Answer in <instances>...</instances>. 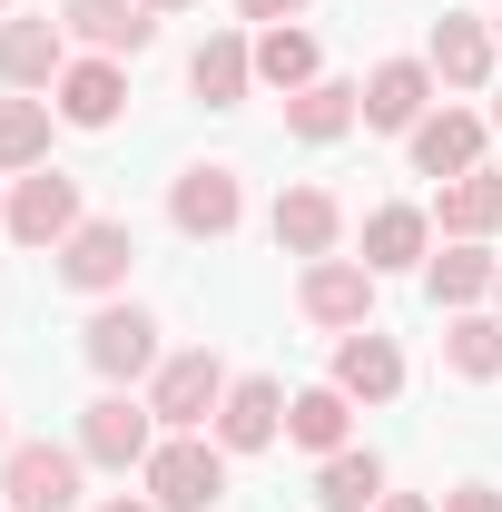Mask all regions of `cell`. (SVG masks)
<instances>
[{
  "instance_id": "1",
  "label": "cell",
  "mask_w": 502,
  "mask_h": 512,
  "mask_svg": "<svg viewBox=\"0 0 502 512\" xmlns=\"http://www.w3.org/2000/svg\"><path fill=\"white\" fill-rule=\"evenodd\" d=\"M138 473H148V503H158V512H207L217 493H227V444H207V434H168Z\"/></svg>"
},
{
  "instance_id": "6",
  "label": "cell",
  "mask_w": 502,
  "mask_h": 512,
  "mask_svg": "<svg viewBox=\"0 0 502 512\" xmlns=\"http://www.w3.org/2000/svg\"><path fill=\"white\" fill-rule=\"evenodd\" d=\"M128 266H138L128 217H79V237L60 247V276L79 286V296H109V286H128Z\"/></svg>"
},
{
  "instance_id": "16",
  "label": "cell",
  "mask_w": 502,
  "mask_h": 512,
  "mask_svg": "<svg viewBox=\"0 0 502 512\" xmlns=\"http://www.w3.org/2000/svg\"><path fill=\"white\" fill-rule=\"evenodd\" d=\"M119 109H128L119 60H69V69H60V119H69V128H109Z\"/></svg>"
},
{
  "instance_id": "4",
  "label": "cell",
  "mask_w": 502,
  "mask_h": 512,
  "mask_svg": "<svg viewBox=\"0 0 502 512\" xmlns=\"http://www.w3.org/2000/svg\"><path fill=\"white\" fill-rule=\"evenodd\" d=\"M217 404H227V365L188 345V355H168L158 365V394H148V414L168 424V434H197V424H217Z\"/></svg>"
},
{
  "instance_id": "2",
  "label": "cell",
  "mask_w": 502,
  "mask_h": 512,
  "mask_svg": "<svg viewBox=\"0 0 502 512\" xmlns=\"http://www.w3.org/2000/svg\"><path fill=\"white\" fill-rule=\"evenodd\" d=\"M79 463L89 453H69V444H10L0 453V503L10 512H69L79 503Z\"/></svg>"
},
{
  "instance_id": "20",
  "label": "cell",
  "mask_w": 502,
  "mask_h": 512,
  "mask_svg": "<svg viewBox=\"0 0 502 512\" xmlns=\"http://www.w3.org/2000/svg\"><path fill=\"white\" fill-rule=\"evenodd\" d=\"M434 79L483 89V79H493V30H483V20H463V10H443V20H434Z\"/></svg>"
},
{
  "instance_id": "22",
  "label": "cell",
  "mask_w": 502,
  "mask_h": 512,
  "mask_svg": "<svg viewBox=\"0 0 502 512\" xmlns=\"http://www.w3.org/2000/svg\"><path fill=\"white\" fill-rule=\"evenodd\" d=\"M315 503H325V512H375L384 503V463H375V453H355V444L325 453V463H315Z\"/></svg>"
},
{
  "instance_id": "30",
  "label": "cell",
  "mask_w": 502,
  "mask_h": 512,
  "mask_svg": "<svg viewBox=\"0 0 502 512\" xmlns=\"http://www.w3.org/2000/svg\"><path fill=\"white\" fill-rule=\"evenodd\" d=\"M237 10H247V20H266V30H276V20H296L306 0H237Z\"/></svg>"
},
{
  "instance_id": "18",
  "label": "cell",
  "mask_w": 502,
  "mask_h": 512,
  "mask_svg": "<svg viewBox=\"0 0 502 512\" xmlns=\"http://www.w3.org/2000/svg\"><path fill=\"white\" fill-rule=\"evenodd\" d=\"M335 227H345V217H335L325 188H286V197H276V247H286V256H306V266L335 256Z\"/></svg>"
},
{
  "instance_id": "25",
  "label": "cell",
  "mask_w": 502,
  "mask_h": 512,
  "mask_svg": "<svg viewBox=\"0 0 502 512\" xmlns=\"http://www.w3.org/2000/svg\"><path fill=\"white\" fill-rule=\"evenodd\" d=\"M502 266L483 256V237H453V247L434 256V306H473V296H493Z\"/></svg>"
},
{
  "instance_id": "24",
  "label": "cell",
  "mask_w": 502,
  "mask_h": 512,
  "mask_svg": "<svg viewBox=\"0 0 502 512\" xmlns=\"http://www.w3.org/2000/svg\"><path fill=\"white\" fill-rule=\"evenodd\" d=\"M443 237H493L502 227V178L493 168H473V178H443Z\"/></svg>"
},
{
  "instance_id": "21",
  "label": "cell",
  "mask_w": 502,
  "mask_h": 512,
  "mask_svg": "<svg viewBox=\"0 0 502 512\" xmlns=\"http://www.w3.org/2000/svg\"><path fill=\"white\" fill-rule=\"evenodd\" d=\"M424 247H434V217H424V207H375V217H365V266H375V276L424 266Z\"/></svg>"
},
{
  "instance_id": "12",
  "label": "cell",
  "mask_w": 502,
  "mask_h": 512,
  "mask_svg": "<svg viewBox=\"0 0 502 512\" xmlns=\"http://www.w3.org/2000/svg\"><path fill=\"white\" fill-rule=\"evenodd\" d=\"M69 40H89L99 60H119V50H148L158 40V20H148V0H69L60 10Z\"/></svg>"
},
{
  "instance_id": "11",
  "label": "cell",
  "mask_w": 502,
  "mask_h": 512,
  "mask_svg": "<svg viewBox=\"0 0 502 512\" xmlns=\"http://www.w3.org/2000/svg\"><path fill=\"white\" fill-rule=\"evenodd\" d=\"M168 217H178V237H237V217H247L237 168H188L178 197H168Z\"/></svg>"
},
{
  "instance_id": "35",
  "label": "cell",
  "mask_w": 502,
  "mask_h": 512,
  "mask_svg": "<svg viewBox=\"0 0 502 512\" xmlns=\"http://www.w3.org/2000/svg\"><path fill=\"white\" fill-rule=\"evenodd\" d=\"M0 10H10V0H0Z\"/></svg>"
},
{
  "instance_id": "3",
  "label": "cell",
  "mask_w": 502,
  "mask_h": 512,
  "mask_svg": "<svg viewBox=\"0 0 502 512\" xmlns=\"http://www.w3.org/2000/svg\"><path fill=\"white\" fill-rule=\"evenodd\" d=\"M0 227H10L20 247H50V256H60L69 237H79V178H60V168H30V178L10 188V207H0Z\"/></svg>"
},
{
  "instance_id": "32",
  "label": "cell",
  "mask_w": 502,
  "mask_h": 512,
  "mask_svg": "<svg viewBox=\"0 0 502 512\" xmlns=\"http://www.w3.org/2000/svg\"><path fill=\"white\" fill-rule=\"evenodd\" d=\"M99 512H158V503H99Z\"/></svg>"
},
{
  "instance_id": "23",
  "label": "cell",
  "mask_w": 502,
  "mask_h": 512,
  "mask_svg": "<svg viewBox=\"0 0 502 512\" xmlns=\"http://www.w3.org/2000/svg\"><path fill=\"white\" fill-rule=\"evenodd\" d=\"M355 119H365V89H345V79H315V89H296V99H286V128H296V138H315V148H325V138H345Z\"/></svg>"
},
{
  "instance_id": "10",
  "label": "cell",
  "mask_w": 502,
  "mask_h": 512,
  "mask_svg": "<svg viewBox=\"0 0 502 512\" xmlns=\"http://www.w3.org/2000/svg\"><path fill=\"white\" fill-rule=\"evenodd\" d=\"M89 365L109 384H138L158 365V325L138 316V306H99V316H89Z\"/></svg>"
},
{
  "instance_id": "29",
  "label": "cell",
  "mask_w": 502,
  "mask_h": 512,
  "mask_svg": "<svg viewBox=\"0 0 502 512\" xmlns=\"http://www.w3.org/2000/svg\"><path fill=\"white\" fill-rule=\"evenodd\" d=\"M443 512H502L493 483H463V493H443Z\"/></svg>"
},
{
  "instance_id": "13",
  "label": "cell",
  "mask_w": 502,
  "mask_h": 512,
  "mask_svg": "<svg viewBox=\"0 0 502 512\" xmlns=\"http://www.w3.org/2000/svg\"><path fill=\"white\" fill-rule=\"evenodd\" d=\"M335 384H345L355 404H394V394H404V355H394V335L355 325V335L335 345Z\"/></svg>"
},
{
  "instance_id": "28",
  "label": "cell",
  "mask_w": 502,
  "mask_h": 512,
  "mask_svg": "<svg viewBox=\"0 0 502 512\" xmlns=\"http://www.w3.org/2000/svg\"><path fill=\"white\" fill-rule=\"evenodd\" d=\"M443 355H453V375L493 384L502 375V316H453L443 325Z\"/></svg>"
},
{
  "instance_id": "33",
  "label": "cell",
  "mask_w": 502,
  "mask_h": 512,
  "mask_svg": "<svg viewBox=\"0 0 502 512\" xmlns=\"http://www.w3.org/2000/svg\"><path fill=\"white\" fill-rule=\"evenodd\" d=\"M148 10H188V0H148Z\"/></svg>"
},
{
  "instance_id": "8",
  "label": "cell",
  "mask_w": 502,
  "mask_h": 512,
  "mask_svg": "<svg viewBox=\"0 0 502 512\" xmlns=\"http://www.w3.org/2000/svg\"><path fill=\"white\" fill-rule=\"evenodd\" d=\"M69 69V30L60 20H0V79L30 99V89H60Z\"/></svg>"
},
{
  "instance_id": "14",
  "label": "cell",
  "mask_w": 502,
  "mask_h": 512,
  "mask_svg": "<svg viewBox=\"0 0 502 512\" xmlns=\"http://www.w3.org/2000/svg\"><path fill=\"white\" fill-rule=\"evenodd\" d=\"M424 99H434V60H384L365 79V128H424Z\"/></svg>"
},
{
  "instance_id": "36",
  "label": "cell",
  "mask_w": 502,
  "mask_h": 512,
  "mask_svg": "<svg viewBox=\"0 0 502 512\" xmlns=\"http://www.w3.org/2000/svg\"><path fill=\"white\" fill-rule=\"evenodd\" d=\"M493 296H502V286H493Z\"/></svg>"
},
{
  "instance_id": "7",
  "label": "cell",
  "mask_w": 502,
  "mask_h": 512,
  "mask_svg": "<svg viewBox=\"0 0 502 512\" xmlns=\"http://www.w3.org/2000/svg\"><path fill=\"white\" fill-rule=\"evenodd\" d=\"M296 306H306L315 325H375V266H355V256H315L306 286H296Z\"/></svg>"
},
{
  "instance_id": "9",
  "label": "cell",
  "mask_w": 502,
  "mask_h": 512,
  "mask_svg": "<svg viewBox=\"0 0 502 512\" xmlns=\"http://www.w3.org/2000/svg\"><path fill=\"white\" fill-rule=\"evenodd\" d=\"M276 434H286V384H276V375L227 384V404H217V444H227V453H266Z\"/></svg>"
},
{
  "instance_id": "34",
  "label": "cell",
  "mask_w": 502,
  "mask_h": 512,
  "mask_svg": "<svg viewBox=\"0 0 502 512\" xmlns=\"http://www.w3.org/2000/svg\"><path fill=\"white\" fill-rule=\"evenodd\" d=\"M493 128H502V99H493Z\"/></svg>"
},
{
  "instance_id": "15",
  "label": "cell",
  "mask_w": 502,
  "mask_h": 512,
  "mask_svg": "<svg viewBox=\"0 0 502 512\" xmlns=\"http://www.w3.org/2000/svg\"><path fill=\"white\" fill-rule=\"evenodd\" d=\"M188 89L207 99V109H237L256 89V50L237 40V30H217V40H197V60H188Z\"/></svg>"
},
{
  "instance_id": "19",
  "label": "cell",
  "mask_w": 502,
  "mask_h": 512,
  "mask_svg": "<svg viewBox=\"0 0 502 512\" xmlns=\"http://www.w3.org/2000/svg\"><path fill=\"white\" fill-rule=\"evenodd\" d=\"M286 434L306 453H345V434H355V394L345 384H306L296 404H286Z\"/></svg>"
},
{
  "instance_id": "31",
  "label": "cell",
  "mask_w": 502,
  "mask_h": 512,
  "mask_svg": "<svg viewBox=\"0 0 502 512\" xmlns=\"http://www.w3.org/2000/svg\"><path fill=\"white\" fill-rule=\"evenodd\" d=\"M375 512H434V503H414V493H384V503Z\"/></svg>"
},
{
  "instance_id": "26",
  "label": "cell",
  "mask_w": 502,
  "mask_h": 512,
  "mask_svg": "<svg viewBox=\"0 0 502 512\" xmlns=\"http://www.w3.org/2000/svg\"><path fill=\"white\" fill-rule=\"evenodd\" d=\"M50 158V99H0V168L30 178Z\"/></svg>"
},
{
  "instance_id": "5",
  "label": "cell",
  "mask_w": 502,
  "mask_h": 512,
  "mask_svg": "<svg viewBox=\"0 0 502 512\" xmlns=\"http://www.w3.org/2000/svg\"><path fill=\"white\" fill-rule=\"evenodd\" d=\"M79 453H89V463H109V473H128V463H148V453H158V414H148V404H128V394H99V404L79 414Z\"/></svg>"
},
{
  "instance_id": "17",
  "label": "cell",
  "mask_w": 502,
  "mask_h": 512,
  "mask_svg": "<svg viewBox=\"0 0 502 512\" xmlns=\"http://www.w3.org/2000/svg\"><path fill=\"white\" fill-rule=\"evenodd\" d=\"M414 168H424V178H473V168H483V119H463V109L424 119L414 128Z\"/></svg>"
},
{
  "instance_id": "27",
  "label": "cell",
  "mask_w": 502,
  "mask_h": 512,
  "mask_svg": "<svg viewBox=\"0 0 502 512\" xmlns=\"http://www.w3.org/2000/svg\"><path fill=\"white\" fill-rule=\"evenodd\" d=\"M256 79H266V89H286V99H296V89H315V40L276 20V30L256 40Z\"/></svg>"
}]
</instances>
